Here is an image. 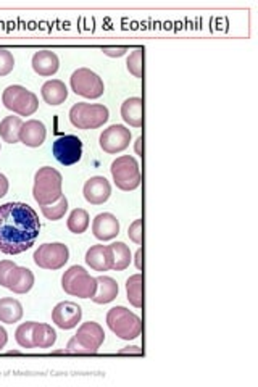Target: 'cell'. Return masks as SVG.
Wrapping results in <instances>:
<instances>
[{
	"label": "cell",
	"mask_w": 258,
	"mask_h": 387,
	"mask_svg": "<svg viewBox=\"0 0 258 387\" xmlns=\"http://www.w3.org/2000/svg\"><path fill=\"white\" fill-rule=\"evenodd\" d=\"M41 233L39 216L28 204L0 205V252L18 255L31 249Z\"/></svg>",
	"instance_id": "1"
},
{
	"label": "cell",
	"mask_w": 258,
	"mask_h": 387,
	"mask_svg": "<svg viewBox=\"0 0 258 387\" xmlns=\"http://www.w3.org/2000/svg\"><path fill=\"white\" fill-rule=\"evenodd\" d=\"M62 184H63V178L55 168L52 167L39 168L37 173L34 174V188H33L34 200H36L41 207L55 204L57 200L63 195Z\"/></svg>",
	"instance_id": "2"
},
{
	"label": "cell",
	"mask_w": 258,
	"mask_h": 387,
	"mask_svg": "<svg viewBox=\"0 0 258 387\" xmlns=\"http://www.w3.org/2000/svg\"><path fill=\"white\" fill-rule=\"evenodd\" d=\"M107 324L113 334L120 339L131 340L142 333V321L126 306H113L107 313Z\"/></svg>",
	"instance_id": "3"
},
{
	"label": "cell",
	"mask_w": 258,
	"mask_h": 387,
	"mask_svg": "<svg viewBox=\"0 0 258 387\" xmlns=\"http://www.w3.org/2000/svg\"><path fill=\"white\" fill-rule=\"evenodd\" d=\"M110 118L108 108L102 104H74L69 110V122L78 129H97Z\"/></svg>",
	"instance_id": "4"
},
{
	"label": "cell",
	"mask_w": 258,
	"mask_h": 387,
	"mask_svg": "<svg viewBox=\"0 0 258 387\" xmlns=\"http://www.w3.org/2000/svg\"><path fill=\"white\" fill-rule=\"evenodd\" d=\"M62 288L67 294L79 299H92L97 290V279L92 278L83 266L74 265L64 271L62 278Z\"/></svg>",
	"instance_id": "5"
},
{
	"label": "cell",
	"mask_w": 258,
	"mask_h": 387,
	"mask_svg": "<svg viewBox=\"0 0 258 387\" xmlns=\"http://www.w3.org/2000/svg\"><path fill=\"white\" fill-rule=\"evenodd\" d=\"M2 102L5 108L19 115V117H31L39 108L37 95L31 92V90H28L26 88L18 86V84L8 86L3 90Z\"/></svg>",
	"instance_id": "6"
},
{
	"label": "cell",
	"mask_w": 258,
	"mask_h": 387,
	"mask_svg": "<svg viewBox=\"0 0 258 387\" xmlns=\"http://www.w3.org/2000/svg\"><path fill=\"white\" fill-rule=\"evenodd\" d=\"M110 172L118 189L129 192V190L137 189L139 186H141V170H139L137 160L131 157V155L118 157L115 162L112 163Z\"/></svg>",
	"instance_id": "7"
},
{
	"label": "cell",
	"mask_w": 258,
	"mask_h": 387,
	"mask_svg": "<svg viewBox=\"0 0 258 387\" xmlns=\"http://www.w3.org/2000/svg\"><path fill=\"white\" fill-rule=\"evenodd\" d=\"M69 84H71L74 94L83 95L86 99L102 97L103 90H105L102 78L89 68L76 69L69 78Z\"/></svg>",
	"instance_id": "8"
},
{
	"label": "cell",
	"mask_w": 258,
	"mask_h": 387,
	"mask_svg": "<svg viewBox=\"0 0 258 387\" xmlns=\"http://www.w3.org/2000/svg\"><path fill=\"white\" fill-rule=\"evenodd\" d=\"M34 263L42 270H60L69 260V250L62 242L42 244L34 252Z\"/></svg>",
	"instance_id": "9"
},
{
	"label": "cell",
	"mask_w": 258,
	"mask_h": 387,
	"mask_svg": "<svg viewBox=\"0 0 258 387\" xmlns=\"http://www.w3.org/2000/svg\"><path fill=\"white\" fill-rule=\"evenodd\" d=\"M52 154L58 163H62L63 167H69V165L78 163L81 160L83 155V142L78 135L67 134L58 138L52 145Z\"/></svg>",
	"instance_id": "10"
},
{
	"label": "cell",
	"mask_w": 258,
	"mask_h": 387,
	"mask_svg": "<svg viewBox=\"0 0 258 387\" xmlns=\"http://www.w3.org/2000/svg\"><path fill=\"white\" fill-rule=\"evenodd\" d=\"M131 142V131L123 124H113L101 134V149L103 152L115 155L129 147Z\"/></svg>",
	"instance_id": "11"
},
{
	"label": "cell",
	"mask_w": 258,
	"mask_h": 387,
	"mask_svg": "<svg viewBox=\"0 0 258 387\" xmlns=\"http://www.w3.org/2000/svg\"><path fill=\"white\" fill-rule=\"evenodd\" d=\"M83 318L81 306L74 302H60L52 310V321L60 329H73L76 328L79 321Z\"/></svg>",
	"instance_id": "12"
},
{
	"label": "cell",
	"mask_w": 258,
	"mask_h": 387,
	"mask_svg": "<svg viewBox=\"0 0 258 387\" xmlns=\"http://www.w3.org/2000/svg\"><path fill=\"white\" fill-rule=\"evenodd\" d=\"M74 338H76L79 344L86 347L89 354H96L101 349L103 340H105V333H103L102 326L96 323V321H87V323L79 326Z\"/></svg>",
	"instance_id": "13"
},
{
	"label": "cell",
	"mask_w": 258,
	"mask_h": 387,
	"mask_svg": "<svg viewBox=\"0 0 258 387\" xmlns=\"http://www.w3.org/2000/svg\"><path fill=\"white\" fill-rule=\"evenodd\" d=\"M83 194L84 199L91 205H102L110 199L112 186L103 176H94V178L86 181Z\"/></svg>",
	"instance_id": "14"
},
{
	"label": "cell",
	"mask_w": 258,
	"mask_h": 387,
	"mask_svg": "<svg viewBox=\"0 0 258 387\" xmlns=\"http://www.w3.org/2000/svg\"><path fill=\"white\" fill-rule=\"evenodd\" d=\"M34 286V274L31 270L15 265L8 271L3 288H7L15 294H26Z\"/></svg>",
	"instance_id": "15"
},
{
	"label": "cell",
	"mask_w": 258,
	"mask_h": 387,
	"mask_svg": "<svg viewBox=\"0 0 258 387\" xmlns=\"http://www.w3.org/2000/svg\"><path fill=\"white\" fill-rule=\"evenodd\" d=\"M92 233L98 240H112L120 234V221L112 213H98L94 218Z\"/></svg>",
	"instance_id": "16"
},
{
	"label": "cell",
	"mask_w": 258,
	"mask_h": 387,
	"mask_svg": "<svg viewBox=\"0 0 258 387\" xmlns=\"http://www.w3.org/2000/svg\"><path fill=\"white\" fill-rule=\"evenodd\" d=\"M86 263L96 271H110L113 268V249L110 245H92L86 252Z\"/></svg>",
	"instance_id": "17"
},
{
	"label": "cell",
	"mask_w": 258,
	"mask_h": 387,
	"mask_svg": "<svg viewBox=\"0 0 258 387\" xmlns=\"http://www.w3.org/2000/svg\"><path fill=\"white\" fill-rule=\"evenodd\" d=\"M46 124L39 120H28L19 129V142L28 145V147H41L46 140Z\"/></svg>",
	"instance_id": "18"
},
{
	"label": "cell",
	"mask_w": 258,
	"mask_h": 387,
	"mask_svg": "<svg viewBox=\"0 0 258 387\" xmlns=\"http://www.w3.org/2000/svg\"><path fill=\"white\" fill-rule=\"evenodd\" d=\"M33 69L39 76H53L58 72L60 67V60H58L57 53L52 50H39L33 55Z\"/></svg>",
	"instance_id": "19"
},
{
	"label": "cell",
	"mask_w": 258,
	"mask_h": 387,
	"mask_svg": "<svg viewBox=\"0 0 258 387\" xmlns=\"http://www.w3.org/2000/svg\"><path fill=\"white\" fill-rule=\"evenodd\" d=\"M121 118L129 126L142 128L144 126V100L141 97H131L121 105Z\"/></svg>",
	"instance_id": "20"
},
{
	"label": "cell",
	"mask_w": 258,
	"mask_h": 387,
	"mask_svg": "<svg viewBox=\"0 0 258 387\" xmlns=\"http://www.w3.org/2000/svg\"><path fill=\"white\" fill-rule=\"evenodd\" d=\"M97 279V290L94 294L92 300L98 305L103 304H110V302L115 300L118 297V284L117 281L110 278V276H98Z\"/></svg>",
	"instance_id": "21"
},
{
	"label": "cell",
	"mask_w": 258,
	"mask_h": 387,
	"mask_svg": "<svg viewBox=\"0 0 258 387\" xmlns=\"http://www.w3.org/2000/svg\"><path fill=\"white\" fill-rule=\"evenodd\" d=\"M44 102L49 105H60L68 97V89L60 79H51L41 89Z\"/></svg>",
	"instance_id": "22"
},
{
	"label": "cell",
	"mask_w": 258,
	"mask_h": 387,
	"mask_svg": "<svg viewBox=\"0 0 258 387\" xmlns=\"http://www.w3.org/2000/svg\"><path fill=\"white\" fill-rule=\"evenodd\" d=\"M23 318V305L17 299H0V321L7 324L18 323Z\"/></svg>",
	"instance_id": "23"
},
{
	"label": "cell",
	"mask_w": 258,
	"mask_h": 387,
	"mask_svg": "<svg viewBox=\"0 0 258 387\" xmlns=\"http://www.w3.org/2000/svg\"><path fill=\"white\" fill-rule=\"evenodd\" d=\"M57 340V333L51 324L36 323L33 331L34 349H51Z\"/></svg>",
	"instance_id": "24"
},
{
	"label": "cell",
	"mask_w": 258,
	"mask_h": 387,
	"mask_svg": "<svg viewBox=\"0 0 258 387\" xmlns=\"http://www.w3.org/2000/svg\"><path fill=\"white\" fill-rule=\"evenodd\" d=\"M126 294L128 300L134 308L144 306V276L141 273L129 276L126 281Z\"/></svg>",
	"instance_id": "25"
},
{
	"label": "cell",
	"mask_w": 258,
	"mask_h": 387,
	"mask_svg": "<svg viewBox=\"0 0 258 387\" xmlns=\"http://www.w3.org/2000/svg\"><path fill=\"white\" fill-rule=\"evenodd\" d=\"M23 126V122L19 117H5L0 122V138L3 142L17 144L19 142V129Z\"/></svg>",
	"instance_id": "26"
},
{
	"label": "cell",
	"mask_w": 258,
	"mask_h": 387,
	"mask_svg": "<svg viewBox=\"0 0 258 387\" xmlns=\"http://www.w3.org/2000/svg\"><path fill=\"white\" fill-rule=\"evenodd\" d=\"M110 247L113 249V268L115 271L126 270L131 263V250L125 242H115Z\"/></svg>",
	"instance_id": "27"
},
{
	"label": "cell",
	"mask_w": 258,
	"mask_h": 387,
	"mask_svg": "<svg viewBox=\"0 0 258 387\" xmlns=\"http://www.w3.org/2000/svg\"><path fill=\"white\" fill-rule=\"evenodd\" d=\"M68 229L74 234H83L89 228V213L84 208H74L68 216Z\"/></svg>",
	"instance_id": "28"
},
{
	"label": "cell",
	"mask_w": 258,
	"mask_h": 387,
	"mask_svg": "<svg viewBox=\"0 0 258 387\" xmlns=\"http://www.w3.org/2000/svg\"><path fill=\"white\" fill-rule=\"evenodd\" d=\"M34 326H36V321H28V323L19 324L17 333H15V339H17V343L19 344V347H23V349H34V343H33Z\"/></svg>",
	"instance_id": "29"
},
{
	"label": "cell",
	"mask_w": 258,
	"mask_h": 387,
	"mask_svg": "<svg viewBox=\"0 0 258 387\" xmlns=\"http://www.w3.org/2000/svg\"><path fill=\"white\" fill-rule=\"evenodd\" d=\"M41 208H42V215L46 216L47 220H51V221L62 220L68 210V199L64 197V195H62V197L58 199L55 204L46 205V207H41Z\"/></svg>",
	"instance_id": "30"
},
{
	"label": "cell",
	"mask_w": 258,
	"mask_h": 387,
	"mask_svg": "<svg viewBox=\"0 0 258 387\" xmlns=\"http://www.w3.org/2000/svg\"><path fill=\"white\" fill-rule=\"evenodd\" d=\"M126 67L134 78H144V49H136L129 55Z\"/></svg>",
	"instance_id": "31"
},
{
	"label": "cell",
	"mask_w": 258,
	"mask_h": 387,
	"mask_svg": "<svg viewBox=\"0 0 258 387\" xmlns=\"http://www.w3.org/2000/svg\"><path fill=\"white\" fill-rule=\"evenodd\" d=\"M15 68L13 53L7 49H0V76H7Z\"/></svg>",
	"instance_id": "32"
},
{
	"label": "cell",
	"mask_w": 258,
	"mask_h": 387,
	"mask_svg": "<svg viewBox=\"0 0 258 387\" xmlns=\"http://www.w3.org/2000/svg\"><path fill=\"white\" fill-rule=\"evenodd\" d=\"M128 236L134 244L142 245V242H144V221L142 220L134 221V223L129 226Z\"/></svg>",
	"instance_id": "33"
},
{
	"label": "cell",
	"mask_w": 258,
	"mask_h": 387,
	"mask_svg": "<svg viewBox=\"0 0 258 387\" xmlns=\"http://www.w3.org/2000/svg\"><path fill=\"white\" fill-rule=\"evenodd\" d=\"M67 352H69V354H84V355H89V352H87L86 347L79 344L78 340H76V338H73V339L68 340Z\"/></svg>",
	"instance_id": "34"
},
{
	"label": "cell",
	"mask_w": 258,
	"mask_h": 387,
	"mask_svg": "<svg viewBox=\"0 0 258 387\" xmlns=\"http://www.w3.org/2000/svg\"><path fill=\"white\" fill-rule=\"evenodd\" d=\"M102 52L108 55V57H123L128 52L126 45H121V47H102Z\"/></svg>",
	"instance_id": "35"
},
{
	"label": "cell",
	"mask_w": 258,
	"mask_h": 387,
	"mask_svg": "<svg viewBox=\"0 0 258 387\" xmlns=\"http://www.w3.org/2000/svg\"><path fill=\"white\" fill-rule=\"evenodd\" d=\"M8 192V179L7 176L0 173V199L3 197V195H7Z\"/></svg>",
	"instance_id": "36"
},
{
	"label": "cell",
	"mask_w": 258,
	"mask_h": 387,
	"mask_svg": "<svg viewBox=\"0 0 258 387\" xmlns=\"http://www.w3.org/2000/svg\"><path fill=\"white\" fill-rule=\"evenodd\" d=\"M136 268L139 271L144 270V249L139 247V250L136 252Z\"/></svg>",
	"instance_id": "37"
},
{
	"label": "cell",
	"mask_w": 258,
	"mask_h": 387,
	"mask_svg": "<svg viewBox=\"0 0 258 387\" xmlns=\"http://www.w3.org/2000/svg\"><path fill=\"white\" fill-rule=\"evenodd\" d=\"M7 340H8V334H7V331H5L2 326H0V350L3 349L5 344H7Z\"/></svg>",
	"instance_id": "38"
},
{
	"label": "cell",
	"mask_w": 258,
	"mask_h": 387,
	"mask_svg": "<svg viewBox=\"0 0 258 387\" xmlns=\"http://www.w3.org/2000/svg\"><path fill=\"white\" fill-rule=\"evenodd\" d=\"M120 354L123 355V354H137V355H141V354H144V352L139 349V347H126L125 350H121Z\"/></svg>",
	"instance_id": "39"
},
{
	"label": "cell",
	"mask_w": 258,
	"mask_h": 387,
	"mask_svg": "<svg viewBox=\"0 0 258 387\" xmlns=\"http://www.w3.org/2000/svg\"><path fill=\"white\" fill-rule=\"evenodd\" d=\"M142 142H144V138H142V135H139L137 140H136V145H134V149H136V154L141 155V157H142Z\"/></svg>",
	"instance_id": "40"
}]
</instances>
